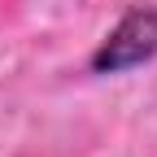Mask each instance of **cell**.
<instances>
[{
	"mask_svg": "<svg viewBox=\"0 0 157 157\" xmlns=\"http://www.w3.org/2000/svg\"><path fill=\"white\" fill-rule=\"evenodd\" d=\"M153 52H157V9H135L96 52V70H127L148 61Z\"/></svg>",
	"mask_w": 157,
	"mask_h": 157,
	"instance_id": "obj_1",
	"label": "cell"
}]
</instances>
